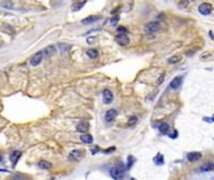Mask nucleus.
Returning <instances> with one entry per match:
<instances>
[{
	"instance_id": "f257e3e1",
	"label": "nucleus",
	"mask_w": 214,
	"mask_h": 180,
	"mask_svg": "<svg viewBox=\"0 0 214 180\" xmlns=\"http://www.w3.org/2000/svg\"><path fill=\"white\" fill-rule=\"evenodd\" d=\"M125 166L123 164H116L115 166H113L110 169V176H112L114 180H123L124 178V174H125Z\"/></svg>"
},
{
	"instance_id": "f03ea898",
	"label": "nucleus",
	"mask_w": 214,
	"mask_h": 180,
	"mask_svg": "<svg viewBox=\"0 0 214 180\" xmlns=\"http://www.w3.org/2000/svg\"><path fill=\"white\" fill-rule=\"evenodd\" d=\"M160 29H161V24L159 21H150V23H148L144 27L145 33H148V34L157 33V31H159Z\"/></svg>"
},
{
	"instance_id": "7ed1b4c3",
	"label": "nucleus",
	"mask_w": 214,
	"mask_h": 180,
	"mask_svg": "<svg viewBox=\"0 0 214 180\" xmlns=\"http://www.w3.org/2000/svg\"><path fill=\"white\" fill-rule=\"evenodd\" d=\"M43 59H44V54H43V50H41V51H38V53H35L33 56H31L29 63H30L31 66H38L39 64L43 61Z\"/></svg>"
},
{
	"instance_id": "20e7f679",
	"label": "nucleus",
	"mask_w": 214,
	"mask_h": 180,
	"mask_svg": "<svg viewBox=\"0 0 214 180\" xmlns=\"http://www.w3.org/2000/svg\"><path fill=\"white\" fill-rule=\"evenodd\" d=\"M198 11L202 15H209L210 13L213 11V6L209 3H203V4H200L198 6Z\"/></svg>"
},
{
	"instance_id": "39448f33",
	"label": "nucleus",
	"mask_w": 214,
	"mask_h": 180,
	"mask_svg": "<svg viewBox=\"0 0 214 180\" xmlns=\"http://www.w3.org/2000/svg\"><path fill=\"white\" fill-rule=\"evenodd\" d=\"M115 41L119 45H121V46H125V45L129 44V36L125 33H119L115 36Z\"/></svg>"
},
{
	"instance_id": "423d86ee",
	"label": "nucleus",
	"mask_w": 214,
	"mask_h": 180,
	"mask_svg": "<svg viewBox=\"0 0 214 180\" xmlns=\"http://www.w3.org/2000/svg\"><path fill=\"white\" fill-rule=\"evenodd\" d=\"M181 83H183V76H175L169 84V88L173 90H177L181 86Z\"/></svg>"
},
{
	"instance_id": "0eeeda50",
	"label": "nucleus",
	"mask_w": 214,
	"mask_h": 180,
	"mask_svg": "<svg viewBox=\"0 0 214 180\" xmlns=\"http://www.w3.org/2000/svg\"><path fill=\"white\" fill-rule=\"evenodd\" d=\"M55 53H56V48L54 46V45H49V46H47L43 50L44 58H50V56H53Z\"/></svg>"
},
{
	"instance_id": "6e6552de",
	"label": "nucleus",
	"mask_w": 214,
	"mask_h": 180,
	"mask_svg": "<svg viewBox=\"0 0 214 180\" xmlns=\"http://www.w3.org/2000/svg\"><path fill=\"white\" fill-rule=\"evenodd\" d=\"M103 100H104V104H110L113 101V93L109 89H105L103 91Z\"/></svg>"
},
{
	"instance_id": "1a4fd4ad",
	"label": "nucleus",
	"mask_w": 214,
	"mask_h": 180,
	"mask_svg": "<svg viewBox=\"0 0 214 180\" xmlns=\"http://www.w3.org/2000/svg\"><path fill=\"white\" fill-rule=\"evenodd\" d=\"M200 158H202V153H199V151H192V153H188L187 154V159L189 160V162H197V160H199Z\"/></svg>"
},
{
	"instance_id": "9d476101",
	"label": "nucleus",
	"mask_w": 214,
	"mask_h": 180,
	"mask_svg": "<svg viewBox=\"0 0 214 180\" xmlns=\"http://www.w3.org/2000/svg\"><path fill=\"white\" fill-rule=\"evenodd\" d=\"M116 115H118V111H116L115 109H110V110H108V111L105 113V120L108 121V123H110V121L115 120Z\"/></svg>"
},
{
	"instance_id": "9b49d317",
	"label": "nucleus",
	"mask_w": 214,
	"mask_h": 180,
	"mask_svg": "<svg viewBox=\"0 0 214 180\" xmlns=\"http://www.w3.org/2000/svg\"><path fill=\"white\" fill-rule=\"evenodd\" d=\"M76 130L79 131V133L85 134L89 130V123H88V121H80V123L76 125Z\"/></svg>"
},
{
	"instance_id": "f8f14e48",
	"label": "nucleus",
	"mask_w": 214,
	"mask_h": 180,
	"mask_svg": "<svg viewBox=\"0 0 214 180\" xmlns=\"http://www.w3.org/2000/svg\"><path fill=\"white\" fill-rule=\"evenodd\" d=\"M83 155H84V153H83L81 150L75 149V150H73V151L70 153L69 158H70V159H73V160H80V159L83 158Z\"/></svg>"
},
{
	"instance_id": "ddd939ff",
	"label": "nucleus",
	"mask_w": 214,
	"mask_h": 180,
	"mask_svg": "<svg viewBox=\"0 0 214 180\" xmlns=\"http://www.w3.org/2000/svg\"><path fill=\"white\" fill-rule=\"evenodd\" d=\"M20 155H21V153L19 151V150H14V151H11L10 153V160H11V163H13V165H15L16 164V162L19 160V158H20Z\"/></svg>"
},
{
	"instance_id": "4468645a",
	"label": "nucleus",
	"mask_w": 214,
	"mask_h": 180,
	"mask_svg": "<svg viewBox=\"0 0 214 180\" xmlns=\"http://www.w3.org/2000/svg\"><path fill=\"white\" fill-rule=\"evenodd\" d=\"M214 170V164L213 163H205L204 165H202L199 168L200 173H205V171H213Z\"/></svg>"
},
{
	"instance_id": "2eb2a0df",
	"label": "nucleus",
	"mask_w": 214,
	"mask_h": 180,
	"mask_svg": "<svg viewBox=\"0 0 214 180\" xmlns=\"http://www.w3.org/2000/svg\"><path fill=\"white\" fill-rule=\"evenodd\" d=\"M158 129H159V131L161 134H168L169 133V124L168 123H159Z\"/></svg>"
},
{
	"instance_id": "dca6fc26",
	"label": "nucleus",
	"mask_w": 214,
	"mask_h": 180,
	"mask_svg": "<svg viewBox=\"0 0 214 180\" xmlns=\"http://www.w3.org/2000/svg\"><path fill=\"white\" fill-rule=\"evenodd\" d=\"M100 19V16H98V15H92V16H88V18H85L84 20L81 21L83 24H92V23H95V21H98Z\"/></svg>"
},
{
	"instance_id": "f3484780",
	"label": "nucleus",
	"mask_w": 214,
	"mask_h": 180,
	"mask_svg": "<svg viewBox=\"0 0 214 180\" xmlns=\"http://www.w3.org/2000/svg\"><path fill=\"white\" fill-rule=\"evenodd\" d=\"M80 140L83 141V143H85V144H92L93 143V136L92 135H89V134H83L80 136Z\"/></svg>"
},
{
	"instance_id": "a211bd4d",
	"label": "nucleus",
	"mask_w": 214,
	"mask_h": 180,
	"mask_svg": "<svg viewBox=\"0 0 214 180\" xmlns=\"http://www.w3.org/2000/svg\"><path fill=\"white\" fill-rule=\"evenodd\" d=\"M39 168L43 170H49L51 168V164L49 162H47V160H40V162H39Z\"/></svg>"
},
{
	"instance_id": "6ab92c4d",
	"label": "nucleus",
	"mask_w": 214,
	"mask_h": 180,
	"mask_svg": "<svg viewBox=\"0 0 214 180\" xmlns=\"http://www.w3.org/2000/svg\"><path fill=\"white\" fill-rule=\"evenodd\" d=\"M87 55L90 58V59H95V58H98L99 53H98V50H96V49H89L87 51Z\"/></svg>"
},
{
	"instance_id": "aec40b11",
	"label": "nucleus",
	"mask_w": 214,
	"mask_h": 180,
	"mask_svg": "<svg viewBox=\"0 0 214 180\" xmlns=\"http://www.w3.org/2000/svg\"><path fill=\"white\" fill-rule=\"evenodd\" d=\"M154 163L157 164V165H163V164H164V158H163V155H161V154H158V155L154 158Z\"/></svg>"
},
{
	"instance_id": "412c9836",
	"label": "nucleus",
	"mask_w": 214,
	"mask_h": 180,
	"mask_svg": "<svg viewBox=\"0 0 214 180\" xmlns=\"http://www.w3.org/2000/svg\"><path fill=\"white\" fill-rule=\"evenodd\" d=\"M134 163H135V158L132 156V155H129V156H128V164H127V166H125V170H129V169H130Z\"/></svg>"
},
{
	"instance_id": "4be33fe9",
	"label": "nucleus",
	"mask_w": 214,
	"mask_h": 180,
	"mask_svg": "<svg viewBox=\"0 0 214 180\" xmlns=\"http://www.w3.org/2000/svg\"><path fill=\"white\" fill-rule=\"evenodd\" d=\"M180 60H181V56H180V55H174V56L169 58L168 63H169V64H177V63H179Z\"/></svg>"
},
{
	"instance_id": "5701e85b",
	"label": "nucleus",
	"mask_w": 214,
	"mask_h": 180,
	"mask_svg": "<svg viewBox=\"0 0 214 180\" xmlns=\"http://www.w3.org/2000/svg\"><path fill=\"white\" fill-rule=\"evenodd\" d=\"M59 49H60L61 51H64V53H67V51H69V50H70V45H69V44L60 43V44H59Z\"/></svg>"
},
{
	"instance_id": "b1692460",
	"label": "nucleus",
	"mask_w": 214,
	"mask_h": 180,
	"mask_svg": "<svg viewBox=\"0 0 214 180\" xmlns=\"http://www.w3.org/2000/svg\"><path fill=\"white\" fill-rule=\"evenodd\" d=\"M84 5H85V1L76 3V4H74V5H73V8H71V9H73V11H78V10H80Z\"/></svg>"
},
{
	"instance_id": "393cba45",
	"label": "nucleus",
	"mask_w": 214,
	"mask_h": 180,
	"mask_svg": "<svg viewBox=\"0 0 214 180\" xmlns=\"http://www.w3.org/2000/svg\"><path fill=\"white\" fill-rule=\"evenodd\" d=\"M188 4H189V0H180V1L178 3V6L180 9H184L188 6Z\"/></svg>"
},
{
	"instance_id": "a878e982",
	"label": "nucleus",
	"mask_w": 214,
	"mask_h": 180,
	"mask_svg": "<svg viewBox=\"0 0 214 180\" xmlns=\"http://www.w3.org/2000/svg\"><path fill=\"white\" fill-rule=\"evenodd\" d=\"M0 6H4V8L10 9V8H13V3L10 1V0H8V1H1L0 3Z\"/></svg>"
},
{
	"instance_id": "bb28decb",
	"label": "nucleus",
	"mask_w": 214,
	"mask_h": 180,
	"mask_svg": "<svg viewBox=\"0 0 214 180\" xmlns=\"http://www.w3.org/2000/svg\"><path fill=\"white\" fill-rule=\"evenodd\" d=\"M137 121H138L137 117H130L129 118V121H128V125H134V124H137Z\"/></svg>"
},
{
	"instance_id": "cd10ccee",
	"label": "nucleus",
	"mask_w": 214,
	"mask_h": 180,
	"mask_svg": "<svg viewBox=\"0 0 214 180\" xmlns=\"http://www.w3.org/2000/svg\"><path fill=\"white\" fill-rule=\"evenodd\" d=\"M118 21H119V16L118 15H115V16H113L112 19H110V23L112 24H116Z\"/></svg>"
},
{
	"instance_id": "c85d7f7f",
	"label": "nucleus",
	"mask_w": 214,
	"mask_h": 180,
	"mask_svg": "<svg viewBox=\"0 0 214 180\" xmlns=\"http://www.w3.org/2000/svg\"><path fill=\"white\" fill-rule=\"evenodd\" d=\"M169 136H170L172 139H175V138H178V131H175V130H174L172 134H169Z\"/></svg>"
},
{
	"instance_id": "c756f323",
	"label": "nucleus",
	"mask_w": 214,
	"mask_h": 180,
	"mask_svg": "<svg viewBox=\"0 0 214 180\" xmlns=\"http://www.w3.org/2000/svg\"><path fill=\"white\" fill-rule=\"evenodd\" d=\"M114 150H115V148H114V146H112V148H108V149H105V150H104V153L109 154V153H113Z\"/></svg>"
},
{
	"instance_id": "7c9ffc66",
	"label": "nucleus",
	"mask_w": 214,
	"mask_h": 180,
	"mask_svg": "<svg viewBox=\"0 0 214 180\" xmlns=\"http://www.w3.org/2000/svg\"><path fill=\"white\" fill-rule=\"evenodd\" d=\"M118 33H125L127 34V29L124 27H119L118 28Z\"/></svg>"
},
{
	"instance_id": "2f4dec72",
	"label": "nucleus",
	"mask_w": 214,
	"mask_h": 180,
	"mask_svg": "<svg viewBox=\"0 0 214 180\" xmlns=\"http://www.w3.org/2000/svg\"><path fill=\"white\" fill-rule=\"evenodd\" d=\"M163 79H164V74H161V76H160L159 80H158V84H161V83H163Z\"/></svg>"
},
{
	"instance_id": "473e14b6",
	"label": "nucleus",
	"mask_w": 214,
	"mask_h": 180,
	"mask_svg": "<svg viewBox=\"0 0 214 180\" xmlns=\"http://www.w3.org/2000/svg\"><path fill=\"white\" fill-rule=\"evenodd\" d=\"M205 121H208V123H210V121H214V117L213 118H204Z\"/></svg>"
},
{
	"instance_id": "72a5a7b5",
	"label": "nucleus",
	"mask_w": 214,
	"mask_h": 180,
	"mask_svg": "<svg viewBox=\"0 0 214 180\" xmlns=\"http://www.w3.org/2000/svg\"><path fill=\"white\" fill-rule=\"evenodd\" d=\"M98 151H99V148H98V146H95L94 149H93V151H92V153H93V154H96Z\"/></svg>"
},
{
	"instance_id": "f704fd0d",
	"label": "nucleus",
	"mask_w": 214,
	"mask_h": 180,
	"mask_svg": "<svg viewBox=\"0 0 214 180\" xmlns=\"http://www.w3.org/2000/svg\"><path fill=\"white\" fill-rule=\"evenodd\" d=\"M15 180H23V179H21L20 176H16V178H15Z\"/></svg>"
},
{
	"instance_id": "c9c22d12",
	"label": "nucleus",
	"mask_w": 214,
	"mask_h": 180,
	"mask_svg": "<svg viewBox=\"0 0 214 180\" xmlns=\"http://www.w3.org/2000/svg\"><path fill=\"white\" fill-rule=\"evenodd\" d=\"M1 160H3V156H1V155H0V162H1Z\"/></svg>"
},
{
	"instance_id": "e433bc0d",
	"label": "nucleus",
	"mask_w": 214,
	"mask_h": 180,
	"mask_svg": "<svg viewBox=\"0 0 214 180\" xmlns=\"http://www.w3.org/2000/svg\"><path fill=\"white\" fill-rule=\"evenodd\" d=\"M132 180H135V179H132Z\"/></svg>"
},
{
	"instance_id": "4c0bfd02",
	"label": "nucleus",
	"mask_w": 214,
	"mask_h": 180,
	"mask_svg": "<svg viewBox=\"0 0 214 180\" xmlns=\"http://www.w3.org/2000/svg\"><path fill=\"white\" fill-rule=\"evenodd\" d=\"M213 180H214V179H213Z\"/></svg>"
}]
</instances>
